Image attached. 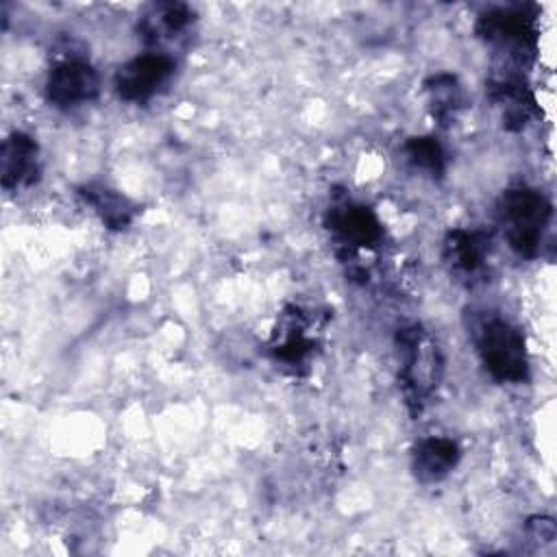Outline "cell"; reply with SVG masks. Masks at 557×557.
Here are the masks:
<instances>
[{
	"mask_svg": "<svg viewBox=\"0 0 557 557\" xmlns=\"http://www.w3.org/2000/svg\"><path fill=\"white\" fill-rule=\"evenodd\" d=\"M496 222L507 246L520 257L540 252L546 226L550 222V202L531 187H511L496 202Z\"/></svg>",
	"mask_w": 557,
	"mask_h": 557,
	"instance_id": "1",
	"label": "cell"
},
{
	"mask_svg": "<svg viewBox=\"0 0 557 557\" xmlns=\"http://www.w3.org/2000/svg\"><path fill=\"white\" fill-rule=\"evenodd\" d=\"M474 346L487 374L498 383H522L529 376L527 344L516 324L485 315L474 324Z\"/></svg>",
	"mask_w": 557,
	"mask_h": 557,
	"instance_id": "2",
	"label": "cell"
},
{
	"mask_svg": "<svg viewBox=\"0 0 557 557\" xmlns=\"http://www.w3.org/2000/svg\"><path fill=\"white\" fill-rule=\"evenodd\" d=\"M476 33L496 52L516 61L531 54L537 39L535 17L524 7H500L483 13Z\"/></svg>",
	"mask_w": 557,
	"mask_h": 557,
	"instance_id": "3",
	"label": "cell"
},
{
	"mask_svg": "<svg viewBox=\"0 0 557 557\" xmlns=\"http://www.w3.org/2000/svg\"><path fill=\"white\" fill-rule=\"evenodd\" d=\"M176 63L165 52H144L122 63L113 76V87L124 102L141 104L154 98L172 78Z\"/></svg>",
	"mask_w": 557,
	"mask_h": 557,
	"instance_id": "4",
	"label": "cell"
},
{
	"mask_svg": "<svg viewBox=\"0 0 557 557\" xmlns=\"http://www.w3.org/2000/svg\"><path fill=\"white\" fill-rule=\"evenodd\" d=\"M398 346L403 359L405 392L409 398L420 403L440 381L442 359L437 346L416 324L398 333Z\"/></svg>",
	"mask_w": 557,
	"mask_h": 557,
	"instance_id": "5",
	"label": "cell"
},
{
	"mask_svg": "<svg viewBox=\"0 0 557 557\" xmlns=\"http://www.w3.org/2000/svg\"><path fill=\"white\" fill-rule=\"evenodd\" d=\"M46 100L57 109H72L91 102L100 91V76L83 59H63L46 76Z\"/></svg>",
	"mask_w": 557,
	"mask_h": 557,
	"instance_id": "6",
	"label": "cell"
},
{
	"mask_svg": "<svg viewBox=\"0 0 557 557\" xmlns=\"http://www.w3.org/2000/svg\"><path fill=\"white\" fill-rule=\"evenodd\" d=\"M41 172L39 163V146L37 141L15 131L2 141L0 150V174H2V187L7 191L30 187Z\"/></svg>",
	"mask_w": 557,
	"mask_h": 557,
	"instance_id": "7",
	"label": "cell"
},
{
	"mask_svg": "<svg viewBox=\"0 0 557 557\" xmlns=\"http://www.w3.org/2000/svg\"><path fill=\"white\" fill-rule=\"evenodd\" d=\"M326 228L348 248H372L383 237V226L374 211L363 205H339L326 215Z\"/></svg>",
	"mask_w": 557,
	"mask_h": 557,
	"instance_id": "8",
	"label": "cell"
},
{
	"mask_svg": "<svg viewBox=\"0 0 557 557\" xmlns=\"http://www.w3.org/2000/svg\"><path fill=\"white\" fill-rule=\"evenodd\" d=\"M459 461V446L450 437L431 435L416 444L411 466L422 483H433L444 479Z\"/></svg>",
	"mask_w": 557,
	"mask_h": 557,
	"instance_id": "9",
	"label": "cell"
},
{
	"mask_svg": "<svg viewBox=\"0 0 557 557\" xmlns=\"http://www.w3.org/2000/svg\"><path fill=\"white\" fill-rule=\"evenodd\" d=\"M78 194L83 196L85 205L94 209L100 222L111 231H124L135 220L137 207L117 189L91 183L81 187Z\"/></svg>",
	"mask_w": 557,
	"mask_h": 557,
	"instance_id": "10",
	"label": "cell"
},
{
	"mask_svg": "<svg viewBox=\"0 0 557 557\" xmlns=\"http://www.w3.org/2000/svg\"><path fill=\"white\" fill-rule=\"evenodd\" d=\"M490 250V237L481 231L457 228L450 231L444 242V257L448 265L459 274H474Z\"/></svg>",
	"mask_w": 557,
	"mask_h": 557,
	"instance_id": "11",
	"label": "cell"
},
{
	"mask_svg": "<svg viewBox=\"0 0 557 557\" xmlns=\"http://www.w3.org/2000/svg\"><path fill=\"white\" fill-rule=\"evenodd\" d=\"M194 22V9L183 2H161L152 4L144 13L139 30L150 41H161L185 33Z\"/></svg>",
	"mask_w": 557,
	"mask_h": 557,
	"instance_id": "12",
	"label": "cell"
},
{
	"mask_svg": "<svg viewBox=\"0 0 557 557\" xmlns=\"http://www.w3.org/2000/svg\"><path fill=\"white\" fill-rule=\"evenodd\" d=\"M429 94V107L433 111V117L440 122H450L455 113L461 107V87L455 76L450 74H437L426 83Z\"/></svg>",
	"mask_w": 557,
	"mask_h": 557,
	"instance_id": "13",
	"label": "cell"
},
{
	"mask_svg": "<svg viewBox=\"0 0 557 557\" xmlns=\"http://www.w3.org/2000/svg\"><path fill=\"white\" fill-rule=\"evenodd\" d=\"M407 161L431 176H440L446 168V154L437 139L433 137H411L403 148Z\"/></svg>",
	"mask_w": 557,
	"mask_h": 557,
	"instance_id": "14",
	"label": "cell"
}]
</instances>
